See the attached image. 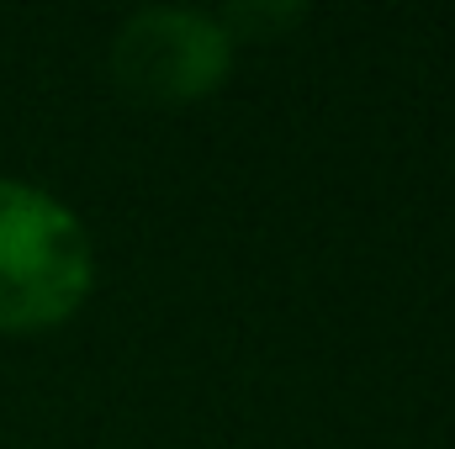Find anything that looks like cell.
I'll use <instances>...</instances> for the list:
<instances>
[{
	"label": "cell",
	"instance_id": "cell-1",
	"mask_svg": "<svg viewBox=\"0 0 455 449\" xmlns=\"http://www.w3.org/2000/svg\"><path fill=\"white\" fill-rule=\"evenodd\" d=\"M96 280L80 217L37 185L0 180V328L64 323Z\"/></svg>",
	"mask_w": 455,
	"mask_h": 449
},
{
	"label": "cell",
	"instance_id": "cell-2",
	"mask_svg": "<svg viewBox=\"0 0 455 449\" xmlns=\"http://www.w3.org/2000/svg\"><path fill=\"white\" fill-rule=\"evenodd\" d=\"M228 64L233 43L223 37V27L180 5H148L127 16L112 37V80L122 85V96L154 106H180L218 91Z\"/></svg>",
	"mask_w": 455,
	"mask_h": 449
},
{
	"label": "cell",
	"instance_id": "cell-3",
	"mask_svg": "<svg viewBox=\"0 0 455 449\" xmlns=\"http://www.w3.org/2000/svg\"><path fill=\"white\" fill-rule=\"evenodd\" d=\"M218 27H223V37L233 43H265V37H275V32H286V27H297L302 21V5H270V0H238V5H223L218 16H212Z\"/></svg>",
	"mask_w": 455,
	"mask_h": 449
}]
</instances>
